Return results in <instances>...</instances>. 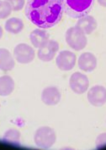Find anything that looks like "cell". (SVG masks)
<instances>
[{"label": "cell", "instance_id": "obj_5", "mask_svg": "<svg viewBox=\"0 0 106 150\" xmlns=\"http://www.w3.org/2000/svg\"><path fill=\"white\" fill-rule=\"evenodd\" d=\"M69 86L76 94H83L89 87V81L84 74L75 72L70 77Z\"/></svg>", "mask_w": 106, "mask_h": 150}, {"label": "cell", "instance_id": "obj_14", "mask_svg": "<svg viewBox=\"0 0 106 150\" xmlns=\"http://www.w3.org/2000/svg\"><path fill=\"white\" fill-rule=\"evenodd\" d=\"M76 26L79 27L85 34L89 35L97 28V21L91 16H85L78 19Z\"/></svg>", "mask_w": 106, "mask_h": 150}, {"label": "cell", "instance_id": "obj_15", "mask_svg": "<svg viewBox=\"0 0 106 150\" xmlns=\"http://www.w3.org/2000/svg\"><path fill=\"white\" fill-rule=\"evenodd\" d=\"M15 89V81L9 76L0 77V96L5 97L10 95Z\"/></svg>", "mask_w": 106, "mask_h": 150}, {"label": "cell", "instance_id": "obj_11", "mask_svg": "<svg viewBox=\"0 0 106 150\" xmlns=\"http://www.w3.org/2000/svg\"><path fill=\"white\" fill-rule=\"evenodd\" d=\"M77 64L80 70L85 72H91L95 70L97 66V59L93 54L86 52L80 55Z\"/></svg>", "mask_w": 106, "mask_h": 150}, {"label": "cell", "instance_id": "obj_9", "mask_svg": "<svg viewBox=\"0 0 106 150\" xmlns=\"http://www.w3.org/2000/svg\"><path fill=\"white\" fill-rule=\"evenodd\" d=\"M89 102L95 106L100 107L106 103V88L103 86L96 85L89 89L88 93Z\"/></svg>", "mask_w": 106, "mask_h": 150}, {"label": "cell", "instance_id": "obj_16", "mask_svg": "<svg viewBox=\"0 0 106 150\" xmlns=\"http://www.w3.org/2000/svg\"><path fill=\"white\" fill-rule=\"evenodd\" d=\"M4 28L8 32L11 34H18L24 28V22L21 19L17 17H12L6 21L4 24Z\"/></svg>", "mask_w": 106, "mask_h": 150}, {"label": "cell", "instance_id": "obj_4", "mask_svg": "<svg viewBox=\"0 0 106 150\" xmlns=\"http://www.w3.org/2000/svg\"><path fill=\"white\" fill-rule=\"evenodd\" d=\"M56 136L52 128L49 127H41L38 128L34 135V142L36 146L48 149L55 144Z\"/></svg>", "mask_w": 106, "mask_h": 150}, {"label": "cell", "instance_id": "obj_7", "mask_svg": "<svg viewBox=\"0 0 106 150\" xmlns=\"http://www.w3.org/2000/svg\"><path fill=\"white\" fill-rule=\"evenodd\" d=\"M76 61H77V57L73 52L68 51V50H63L61 51L56 56V64L57 67L61 71H68L73 69L75 66Z\"/></svg>", "mask_w": 106, "mask_h": 150}, {"label": "cell", "instance_id": "obj_6", "mask_svg": "<svg viewBox=\"0 0 106 150\" xmlns=\"http://www.w3.org/2000/svg\"><path fill=\"white\" fill-rule=\"evenodd\" d=\"M35 51L33 47L26 43H20L15 47L14 56L15 60L20 64H29L35 59Z\"/></svg>", "mask_w": 106, "mask_h": 150}, {"label": "cell", "instance_id": "obj_22", "mask_svg": "<svg viewBox=\"0 0 106 150\" xmlns=\"http://www.w3.org/2000/svg\"><path fill=\"white\" fill-rule=\"evenodd\" d=\"M3 28L1 27V25H0V39H1V38H2V36H3Z\"/></svg>", "mask_w": 106, "mask_h": 150}, {"label": "cell", "instance_id": "obj_13", "mask_svg": "<svg viewBox=\"0 0 106 150\" xmlns=\"http://www.w3.org/2000/svg\"><path fill=\"white\" fill-rule=\"evenodd\" d=\"M15 61L11 53L6 48H0V70L4 72L15 68Z\"/></svg>", "mask_w": 106, "mask_h": 150}, {"label": "cell", "instance_id": "obj_20", "mask_svg": "<svg viewBox=\"0 0 106 150\" xmlns=\"http://www.w3.org/2000/svg\"><path fill=\"white\" fill-rule=\"evenodd\" d=\"M105 146H106V133H102L96 139V147L97 149H101Z\"/></svg>", "mask_w": 106, "mask_h": 150}, {"label": "cell", "instance_id": "obj_8", "mask_svg": "<svg viewBox=\"0 0 106 150\" xmlns=\"http://www.w3.org/2000/svg\"><path fill=\"white\" fill-rule=\"evenodd\" d=\"M59 50V43L55 40H49L43 47L38 49L37 56L43 62L52 61Z\"/></svg>", "mask_w": 106, "mask_h": 150}, {"label": "cell", "instance_id": "obj_3", "mask_svg": "<svg viewBox=\"0 0 106 150\" xmlns=\"http://www.w3.org/2000/svg\"><path fill=\"white\" fill-rule=\"evenodd\" d=\"M65 39L68 46L76 51L83 49L88 43L86 34L77 26L68 28L65 34Z\"/></svg>", "mask_w": 106, "mask_h": 150}, {"label": "cell", "instance_id": "obj_10", "mask_svg": "<svg viewBox=\"0 0 106 150\" xmlns=\"http://www.w3.org/2000/svg\"><path fill=\"white\" fill-rule=\"evenodd\" d=\"M60 91L56 87H48L44 88L41 93V100L42 102L49 106L56 105L61 101Z\"/></svg>", "mask_w": 106, "mask_h": 150}, {"label": "cell", "instance_id": "obj_12", "mask_svg": "<svg viewBox=\"0 0 106 150\" xmlns=\"http://www.w3.org/2000/svg\"><path fill=\"white\" fill-rule=\"evenodd\" d=\"M50 35L45 29L37 28L30 32V39L32 45L36 48L43 47L49 41Z\"/></svg>", "mask_w": 106, "mask_h": 150}, {"label": "cell", "instance_id": "obj_2", "mask_svg": "<svg viewBox=\"0 0 106 150\" xmlns=\"http://www.w3.org/2000/svg\"><path fill=\"white\" fill-rule=\"evenodd\" d=\"M61 3L63 11L74 19L88 16L93 5V0H61Z\"/></svg>", "mask_w": 106, "mask_h": 150}, {"label": "cell", "instance_id": "obj_1", "mask_svg": "<svg viewBox=\"0 0 106 150\" xmlns=\"http://www.w3.org/2000/svg\"><path fill=\"white\" fill-rule=\"evenodd\" d=\"M61 0H26L25 16L39 28L48 29L59 23L63 16Z\"/></svg>", "mask_w": 106, "mask_h": 150}, {"label": "cell", "instance_id": "obj_17", "mask_svg": "<svg viewBox=\"0 0 106 150\" xmlns=\"http://www.w3.org/2000/svg\"><path fill=\"white\" fill-rule=\"evenodd\" d=\"M20 132L16 129H8L3 135V141L10 145L18 146L20 144Z\"/></svg>", "mask_w": 106, "mask_h": 150}, {"label": "cell", "instance_id": "obj_18", "mask_svg": "<svg viewBox=\"0 0 106 150\" xmlns=\"http://www.w3.org/2000/svg\"><path fill=\"white\" fill-rule=\"evenodd\" d=\"M10 4L5 0H0V19H5L10 16L12 12Z\"/></svg>", "mask_w": 106, "mask_h": 150}, {"label": "cell", "instance_id": "obj_21", "mask_svg": "<svg viewBox=\"0 0 106 150\" xmlns=\"http://www.w3.org/2000/svg\"><path fill=\"white\" fill-rule=\"evenodd\" d=\"M98 3L103 7H106V0H98Z\"/></svg>", "mask_w": 106, "mask_h": 150}, {"label": "cell", "instance_id": "obj_19", "mask_svg": "<svg viewBox=\"0 0 106 150\" xmlns=\"http://www.w3.org/2000/svg\"><path fill=\"white\" fill-rule=\"evenodd\" d=\"M5 1H7L10 4L12 9L15 11L22 9L25 4V0H5Z\"/></svg>", "mask_w": 106, "mask_h": 150}]
</instances>
